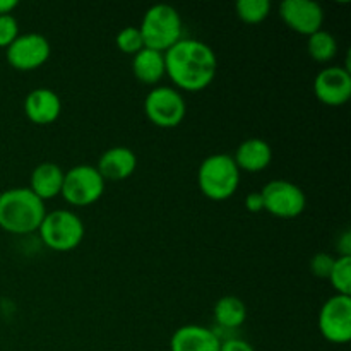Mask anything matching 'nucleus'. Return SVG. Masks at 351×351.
I'll return each instance as SVG.
<instances>
[{"instance_id": "f257e3e1", "label": "nucleus", "mask_w": 351, "mask_h": 351, "mask_svg": "<svg viewBox=\"0 0 351 351\" xmlns=\"http://www.w3.org/2000/svg\"><path fill=\"white\" fill-rule=\"evenodd\" d=\"M165 69L177 88L197 93L215 81L218 58L215 50L204 41L182 38L170 50L165 51Z\"/></svg>"}, {"instance_id": "f03ea898", "label": "nucleus", "mask_w": 351, "mask_h": 351, "mask_svg": "<svg viewBox=\"0 0 351 351\" xmlns=\"http://www.w3.org/2000/svg\"><path fill=\"white\" fill-rule=\"evenodd\" d=\"M47 209L29 187H14L0 194V228L12 235L38 232Z\"/></svg>"}, {"instance_id": "7ed1b4c3", "label": "nucleus", "mask_w": 351, "mask_h": 351, "mask_svg": "<svg viewBox=\"0 0 351 351\" xmlns=\"http://www.w3.org/2000/svg\"><path fill=\"white\" fill-rule=\"evenodd\" d=\"M139 31L144 48L165 53L182 40V17L175 7L158 3L146 10Z\"/></svg>"}, {"instance_id": "20e7f679", "label": "nucleus", "mask_w": 351, "mask_h": 351, "mask_svg": "<svg viewBox=\"0 0 351 351\" xmlns=\"http://www.w3.org/2000/svg\"><path fill=\"white\" fill-rule=\"evenodd\" d=\"M197 184L202 194L211 201H226L239 189L240 170L228 154H211L199 167Z\"/></svg>"}, {"instance_id": "39448f33", "label": "nucleus", "mask_w": 351, "mask_h": 351, "mask_svg": "<svg viewBox=\"0 0 351 351\" xmlns=\"http://www.w3.org/2000/svg\"><path fill=\"white\" fill-rule=\"evenodd\" d=\"M38 233L48 249L55 252H71L81 245L86 230L84 223L75 213L69 209H55L45 215Z\"/></svg>"}, {"instance_id": "423d86ee", "label": "nucleus", "mask_w": 351, "mask_h": 351, "mask_svg": "<svg viewBox=\"0 0 351 351\" xmlns=\"http://www.w3.org/2000/svg\"><path fill=\"white\" fill-rule=\"evenodd\" d=\"M105 194V180L91 165H77L65 171L60 195L71 206L86 208L101 199Z\"/></svg>"}, {"instance_id": "0eeeda50", "label": "nucleus", "mask_w": 351, "mask_h": 351, "mask_svg": "<svg viewBox=\"0 0 351 351\" xmlns=\"http://www.w3.org/2000/svg\"><path fill=\"white\" fill-rule=\"evenodd\" d=\"M144 113L153 125L160 129H173L184 122L187 103L175 88L156 86L144 99Z\"/></svg>"}, {"instance_id": "6e6552de", "label": "nucleus", "mask_w": 351, "mask_h": 351, "mask_svg": "<svg viewBox=\"0 0 351 351\" xmlns=\"http://www.w3.org/2000/svg\"><path fill=\"white\" fill-rule=\"evenodd\" d=\"M264 211L281 219L297 218L307 206L305 192L297 184L288 180H271L261 191Z\"/></svg>"}, {"instance_id": "1a4fd4ad", "label": "nucleus", "mask_w": 351, "mask_h": 351, "mask_svg": "<svg viewBox=\"0 0 351 351\" xmlns=\"http://www.w3.org/2000/svg\"><path fill=\"white\" fill-rule=\"evenodd\" d=\"M317 326L324 339L345 345L351 339V297L335 295L328 298L319 312Z\"/></svg>"}, {"instance_id": "9d476101", "label": "nucleus", "mask_w": 351, "mask_h": 351, "mask_svg": "<svg viewBox=\"0 0 351 351\" xmlns=\"http://www.w3.org/2000/svg\"><path fill=\"white\" fill-rule=\"evenodd\" d=\"M5 50L7 62L21 72L36 71L47 64L51 53L50 41L40 33L19 34Z\"/></svg>"}, {"instance_id": "9b49d317", "label": "nucleus", "mask_w": 351, "mask_h": 351, "mask_svg": "<svg viewBox=\"0 0 351 351\" xmlns=\"http://www.w3.org/2000/svg\"><path fill=\"white\" fill-rule=\"evenodd\" d=\"M280 17L295 33L312 36L322 29L324 9L314 0H285L280 3Z\"/></svg>"}, {"instance_id": "f8f14e48", "label": "nucleus", "mask_w": 351, "mask_h": 351, "mask_svg": "<svg viewBox=\"0 0 351 351\" xmlns=\"http://www.w3.org/2000/svg\"><path fill=\"white\" fill-rule=\"evenodd\" d=\"M315 98L328 106H341L351 98V74L346 67H326L315 75Z\"/></svg>"}, {"instance_id": "ddd939ff", "label": "nucleus", "mask_w": 351, "mask_h": 351, "mask_svg": "<svg viewBox=\"0 0 351 351\" xmlns=\"http://www.w3.org/2000/svg\"><path fill=\"white\" fill-rule=\"evenodd\" d=\"M24 113L36 125H50L62 113V99L48 88H36L24 98Z\"/></svg>"}, {"instance_id": "4468645a", "label": "nucleus", "mask_w": 351, "mask_h": 351, "mask_svg": "<svg viewBox=\"0 0 351 351\" xmlns=\"http://www.w3.org/2000/svg\"><path fill=\"white\" fill-rule=\"evenodd\" d=\"M219 346L218 332L199 324L182 326L170 339V351H219Z\"/></svg>"}, {"instance_id": "2eb2a0df", "label": "nucleus", "mask_w": 351, "mask_h": 351, "mask_svg": "<svg viewBox=\"0 0 351 351\" xmlns=\"http://www.w3.org/2000/svg\"><path fill=\"white\" fill-rule=\"evenodd\" d=\"M137 168V156L130 147L115 146L106 149L99 156L96 170L103 177V180L120 182L127 180Z\"/></svg>"}, {"instance_id": "dca6fc26", "label": "nucleus", "mask_w": 351, "mask_h": 351, "mask_svg": "<svg viewBox=\"0 0 351 351\" xmlns=\"http://www.w3.org/2000/svg\"><path fill=\"white\" fill-rule=\"evenodd\" d=\"M232 158L240 171L259 173V171L266 170L273 161V147L264 139L250 137L237 147L235 156Z\"/></svg>"}, {"instance_id": "f3484780", "label": "nucleus", "mask_w": 351, "mask_h": 351, "mask_svg": "<svg viewBox=\"0 0 351 351\" xmlns=\"http://www.w3.org/2000/svg\"><path fill=\"white\" fill-rule=\"evenodd\" d=\"M64 170L57 163L45 161L40 163L29 177V191L41 201H48L60 195L62 185H64Z\"/></svg>"}, {"instance_id": "a211bd4d", "label": "nucleus", "mask_w": 351, "mask_h": 351, "mask_svg": "<svg viewBox=\"0 0 351 351\" xmlns=\"http://www.w3.org/2000/svg\"><path fill=\"white\" fill-rule=\"evenodd\" d=\"M132 72L143 84L156 86L167 75L165 69V53L151 48H143L132 58Z\"/></svg>"}, {"instance_id": "6ab92c4d", "label": "nucleus", "mask_w": 351, "mask_h": 351, "mask_svg": "<svg viewBox=\"0 0 351 351\" xmlns=\"http://www.w3.org/2000/svg\"><path fill=\"white\" fill-rule=\"evenodd\" d=\"M215 321L221 329H237L245 322L247 307L239 297L226 295L221 297L215 305Z\"/></svg>"}, {"instance_id": "aec40b11", "label": "nucleus", "mask_w": 351, "mask_h": 351, "mask_svg": "<svg viewBox=\"0 0 351 351\" xmlns=\"http://www.w3.org/2000/svg\"><path fill=\"white\" fill-rule=\"evenodd\" d=\"M307 50L308 55L315 62L326 64V62L332 60L336 57V53H338V41H336V38L331 33L321 29L312 34V36H308Z\"/></svg>"}, {"instance_id": "412c9836", "label": "nucleus", "mask_w": 351, "mask_h": 351, "mask_svg": "<svg viewBox=\"0 0 351 351\" xmlns=\"http://www.w3.org/2000/svg\"><path fill=\"white\" fill-rule=\"evenodd\" d=\"M235 12L242 23L261 24L271 12L269 0H239L235 3Z\"/></svg>"}, {"instance_id": "4be33fe9", "label": "nucleus", "mask_w": 351, "mask_h": 351, "mask_svg": "<svg viewBox=\"0 0 351 351\" xmlns=\"http://www.w3.org/2000/svg\"><path fill=\"white\" fill-rule=\"evenodd\" d=\"M331 281L336 295H348L351 297V256L336 257L335 266L328 278Z\"/></svg>"}, {"instance_id": "5701e85b", "label": "nucleus", "mask_w": 351, "mask_h": 351, "mask_svg": "<svg viewBox=\"0 0 351 351\" xmlns=\"http://www.w3.org/2000/svg\"><path fill=\"white\" fill-rule=\"evenodd\" d=\"M115 45L117 48L125 55L139 53V51L144 48V41H143V36H141L139 27H132V26L123 27V29L119 31V34H117Z\"/></svg>"}, {"instance_id": "b1692460", "label": "nucleus", "mask_w": 351, "mask_h": 351, "mask_svg": "<svg viewBox=\"0 0 351 351\" xmlns=\"http://www.w3.org/2000/svg\"><path fill=\"white\" fill-rule=\"evenodd\" d=\"M19 36V24L12 14L0 16V48H9Z\"/></svg>"}, {"instance_id": "393cba45", "label": "nucleus", "mask_w": 351, "mask_h": 351, "mask_svg": "<svg viewBox=\"0 0 351 351\" xmlns=\"http://www.w3.org/2000/svg\"><path fill=\"white\" fill-rule=\"evenodd\" d=\"M336 257H332L331 254L319 252L315 254L311 259V271L314 273V276L322 278V280H328L329 274H331L332 266H335Z\"/></svg>"}, {"instance_id": "a878e982", "label": "nucleus", "mask_w": 351, "mask_h": 351, "mask_svg": "<svg viewBox=\"0 0 351 351\" xmlns=\"http://www.w3.org/2000/svg\"><path fill=\"white\" fill-rule=\"evenodd\" d=\"M219 351H256V350H254V346L250 345L249 341H245V339L228 338V339H221Z\"/></svg>"}, {"instance_id": "bb28decb", "label": "nucleus", "mask_w": 351, "mask_h": 351, "mask_svg": "<svg viewBox=\"0 0 351 351\" xmlns=\"http://www.w3.org/2000/svg\"><path fill=\"white\" fill-rule=\"evenodd\" d=\"M245 208L249 209L250 213H261L264 211V199L263 194L259 192H250L245 197Z\"/></svg>"}, {"instance_id": "cd10ccee", "label": "nucleus", "mask_w": 351, "mask_h": 351, "mask_svg": "<svg viewBox=\"0 0 351 351\" xmlns=\"http://www.w3.org/2000/svg\"><path fill=\"white\" fill-rule=\"evenodd\" d=\"M338 247H339V256H351V237L348 232L338 240Z\"/></svg>"}, {"instance_id": "c85d7f7f", "label": "nucleus", "mask_w": 351, "mask_h": 351, "mask_svg": "<svg viewBox=\"0 0 351 351\" xmlns=\"http://www.w3.org/2000/svg\"><path fill=\"white\" fill-rule=\"evenodd\" d=\"M19 5L17 0H0V16H7L12 14V10Z\"/></svg>"}]
</instances>
